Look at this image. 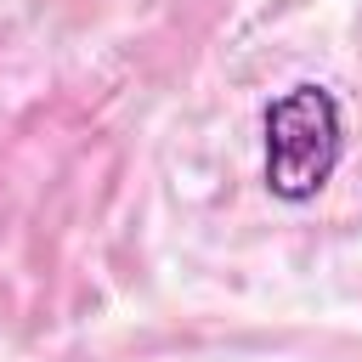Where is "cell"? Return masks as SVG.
I'll list each match as a JSON object with an SVG mask.
<instances>
[{
	"mask_svg": "<svg viewBox=\"0 0 362 362\" xmlns=\"http://www.w3.org/2000/svg\"><path fill=\"white\" fill-rule=\"evenodd\" d=\"M260 147H266L260 164H266L272 198H283V204L317 198L334 181L339 158H345V113H339L334 90L300 79L277 102H266V113H260Z\"/></svg>",
	"mask_w": 362,
	"mask_h": 362,
	"instance_id": "6da1fadb",
	"label": "cell"
}]
</instances>
